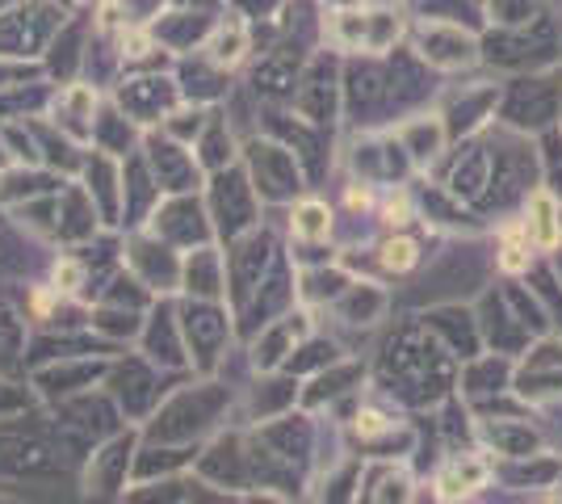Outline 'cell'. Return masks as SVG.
<instances>
[{
    "instance_id": "14",
    "label": "cell",
    "mask_w": 562,
    "mask_h": 504,
    "mask_svg": "<svg viewBox=\"0 0 562 504\" xmlns=\"http://www.w3.org/2000/svg\"><path fill=\"white\" fill-rule=\"evenodd\" d=\"M487 483H492V458H483V450H449L432 471V492L441 504L474 501Z\"/></svg>"
},
{
    "instance_id": "3",
    "label": "cell",
    "mask_w": 562,
    "mask_h": 504,
    "mask_svg": "<svg viewBox=\"0 0 562 504\" xmlns=\"http://www.w3.org/2000/svg\"><path fill=\"white\" fill-rule=\"evenodd\" d=\"M68 462L71 455L50 425V412L34 408L13 421H0V483L25 475H59Z\"/></svg>"
},
{
    "instance_id": "33",
    "label": "cell",
    "mask_w": 562,
    "mask_h": 504,
    "mask_svg": "<svg viewBox=\"0 0 562 504\" xmlns=\"http://www.w3.org/2000/svg\"><path fill=\"white\" fill-rule=\"evenodd\" d=\"M186 504H244V492H227V488H214V483H193Z\"/></svg>"
},
{
    "instance_id": "11",
    "label": "cell",
    "mask_w": 562,
    "mask_h": 504,
    "mask_svg": "<svg viewBox=\"0 0 562 504\" xmlns=\"http://www.w3.org/2000/svg\"><path fill=\"white\" fill-rule=\"evenodd\" d=\"M278 257L281 253L269 236H248L232 248V257H227V307L235 315L252 303V294L260 290L265 273L278 265Z\"/></svg>"
},
{
    "instance_id": "26",
    "label": "cell",
    "mask_w": 562,
    "mask_h": 504,
    "mask_svg": "<svg viewBox=\"0 0 562 504\" xmlns=\"http://www.w3.org/2000/svg\"><path fill=\"white\" fill-rule=\"evenodd\" d=\"M345 358V349L331 340V336H319V333H311L299 340V349L285 358V366L281 370H290L294 379H311V374H319V370H328L331 361H340Z\"/></svg>"
},
{
    "instance_id": "4",
    "label": "cell",
    "mask_w": 562,
    "mask_h": 504,
    "mask_svg": "<svg viewBox=\"0 0 562 504\" xmlns=\"http://www.w3.org/2000/svg\"><path fill=\"white\" fill-rule=\"evenodd\" d=\"M50 412V425L59 433V441H64V450L71 458H89L93 446H101L105 437H114V433L126 429V416L122 408L114 404V395L105 391V387H89V391H80V395H68V400H59V404H47Z\"/></svg>"
},
{
    "instance_id": "10",
    "label": "cell",
    "mask_w": 562,
    "mask_h": 504,
    "mask_svg": "<svg viewBox=\"0 0 562 504\" xmlns=\"http://www.w3.org/2000/svg\"><path fill=\"white\" fill-rule=\"evenodd\" d=\"M260 441L273 450L278 458H285L294 471H303L306 480L315 483V446H319V425H315V412H306L303 404L290 408L285 416H273L265 425H248Z\"/></svg>"
},
{
    "instance_id": "5",
    "label": "cell",
    "mask_w": 562,
    "mask_h": 504,
    "mask_svg": "<svg viewBox=\"0 0 562 504\" xmlns=\"http://www.w3.org/2000/svg\"><path fill=\"white\" fill-rule=\"evenodd\" d=\"M181 379H189V374H172V370H160L156 361H147L135 349V354H114L110 358V370H105V391L114 395V404L122 408V416H126V425H147L151 416H156V408L165 404V395L172 391V387L181 383Z\"/></svg>"
},
{
    "instance_id": "22",
    "label": "cell",
    "mask_w": 562,
    "mask_h": 504,
    "mask_svg": "<svg viewBox=\"0 0 562 504\" xmlns=\"http://www.w3.org/2000/svg\"><path fill=\"white\" fill-rule=\"evenodd\" d=\"M25 345H30V324L22 307L0 294V374H25Z\"/></svg>"
},
{
    "instance_id": "21",
    "label": "cell",
    "mask_w": 562,
    "mask_h": 504,
    "mask_svg": "<svg viewBox=\"0 0 562 504\" xmlns=\"http://www.w3.org/2000/svg\"><path fill=\"white\" fill-rule=\"evenodd\" d=\"M340 324H349V328H374L382 315L391 312V294H386V287H378V282H357L352 278V287L336 299L328 307Z\"/></svg>"
},
{
    "instance_id": "13",
    "label": "cell",
    "mask_w": 562,
    "mask_h": 504,
    "mask_svg": "<svg viewBox=\"0 0 562 504\" xmlns=\"http://www.w3.org/2000/svg\"><path fill=\"white\" fill-rule=\"evenodd\" d=\"M315 333V320H311V307H294L290 315H281L273 324H265L252 340H248V366H252V374H265V370H281L285 358L299 349V340L303 336Z\"/></svg>"
},
{
    "instance_id": "6",
    "label": "cell",
    "mask_w": 562,
    "mask_h": 504,
    "mask_svg": "<svg viewBox=\"0 0 562 504\" xmlns=\"http://www.w3.org/2000/svg\"><path fill=\"white\" fill-rule=\"evenodd\" d=\"M177 312H181V333H186L193 374H218V366L227 361L232 345L239 340V333H235V312L227 303L181 299V294H177Z\"/></svg>"
},
{
    "instance_id": "19",
    "label": "cell",
    "mask_w": 562,
    "mask_h": 504,
    "mask_svg": "<svg viewBox=\"0 0 562 504\" xmlns=\"http://www.w3.org/2000/svg\"><path fill=\"white\" fill-rule=\"evenodd\" d=\"M513 379H516L513 358H504V354H479V358L462 361V370H458V395L467 404H483V400H492L499 391H508Z\"/></svg>"
},
{
    "instance_id": "24",
    "label": "cell",
    "mask_w": 562,
    "mask_h": 504,
    "mask_svg": "<svg viewBox=\"0 0 562 504\" xmlns=\"http://www.w3.org/2000/svg\"><path fill=\"white\" fill-rule=\"evenodd\" d=\"M193 483H198L193 471H186V475H160V480H131V488L122 492L117 504H186Z\"/></svg>"
},
{
    "instance_id": "30",
    "label": "cell",
    "mask_w": 562,
    "mask_h": 504,
    "mask_svg": "<svg viewBox=\"0 0 562 504\" xmlns=\"http://www.w3.org/2000/svg\"><path fill=\"white\" fill-rule=\"evenodd\" d=\"M97 303H110V307H126V312H147L151 303H156V294L143 287L139 278L131 273V269H117L114 278H110V287L101 290V299Z\"/></svg>"
},
{
    "instance_id": "12",
    "label": "cell",
    "mask_w": 562,
    "mask_h": 504,
    "mask_svg": "<svg viewBox=\"0 0 562 504\" xmlns=\"http://www.w3.org/2000/svg\"><path fill=\"white\" fill-rule=\"evenodd\" d=\"M105 370H110V358H59L38 366V370H30L25 379H30V387L38 391V400L47 408V404H59V400L80 395L89 387H101L105 383Z\"/></svg>"
},
{
    "instance_id": "1",
    "label": "cell",
    "mask_w": 562,
    "mask_h": 504,
    "mask_svg": "<svg viewBox=\"0 0 562 504\" xmlns=\"http://www.w3.org/2000/svg\"><path fill=\"white\" fill-rule=\"evenodd\" d=\"M458 370H462V361L424 328L420 315H412L386 336L374 366V387L378 395H386L398 408L424 412L446 404L458 391Z\"/></svg>"
},
{
    "instance_id": "23",
    "label": "cell",
    "mask_w": 562,
    "mask_h": 504,
    "mask_svg": "<svg viewBox=\"0 0 562 504\" xmlns=\"http://www.w3.org/2000/svg\"><path fill=\"white\" fill-rule=\"evenodd\" d=\"M352 287V273H345L340 265H311L299 273V303L303 307H331L345 290Z\"/></svg>"
},
{
    "instance_id": "29",
    "label": "cell",
    "mask_w": 562,
    "mask_h": 504,
    "mask_svg": "<svg viewBox=\"0 0 562 504\" xmlns=\"http://www.w3.org/2000/svg\"><path fill=\"white\" fill-rule=\"evenodd\" d=\"M525 232L538 248H559V206L546 190H538L529 198V215H525Z\"/></svg>"
},
{
    "instance_id": "35",
    "label": "cell",
    "mask_w": 562,
    "mask_h": 504,
    "mask_svg": "<svg viewBox=\"0 0 562 504\" xmlns=\"http://www.w3.org/2000/svg\"><path fill=\"white\" fill-rule=\"evenodd\" d=\"M244 504H294V496L273 492V488H252V492H244Z\"/></svg>"
},
{
    "instance_id": "37",
    "label": "cell",
    "mask_w": 562,
    "mask_h": 504,
    "mask_svg": "<svg viewBox=\"0 0 562 504\" xmlns=\"http://www.w3.org/2000/svg\"><path fill=\"white\" fill-rule=\"evenodd\" d=\"M412 504H441V501H437V492H432V488H420V492L412 496Z\"/></svg>"
},
{
    "instance_id": "20",
    "label": "cell",
    "mask_w": 562,
    "mask_h": 504,
    "mask_svg": "<svg viewBox=\"0 0 562 504\" xmlns=\"http://www.w3.org/2000/svg\"><path fill=\"white\" fill-rule=\"evenodd\" d=\"M181 299L227 303V261L214 248H198L181 261Z\"/></svg>"
},
{
    "instance_id": "25",
    "label": "cell",
    "mask_w": 562,
    "mask_h": 504,
    "mask_svg": "<svg viewBox=\"0 0 562 504\" xmlns=\"http://www.w3.org/2000/svg\"><path fill=\"white\" fill-rule=\"evenodd\" d=\"M374 261L386 278H407V273H416V269H420L424 244L416 240V236H407V232H398L395 227V232L374 248Z\"/></svg>"
},
{
    "instance_id": "17",
    "label": "cell",
    "mask_w": 562,
    "mask_h": 504,
    "mask_svg": "<svg viewBox=\"0 0 562 504\" xmlns=\"http://www.w3.org/2000/svg\"><path fill=\"white\" fill-rule=\"evenodd\" d=\"M420 324L446 345L458 361H470L483 354V333H479V315L458 303H441V307H424Z\"/></svg>"
},
{
    "instance_id": "39",
    "label": "cell",
    "mask_w": 562,
    "mask_h": 504,
    "mask_svg": "<svg viewBox=\"0 0 562 504\" xmlns=\"http://www.w3.org/2000/svg\"><path fill=\"white\" fill-rule=\"evenodd\" d=\"M458 504H479V496H474V501H458Z\"/></svg>"
},
{
    "instance_id": "31",
    "label": "cell",
    "mask_w": 562,
    "mask_h": 504,
    "mask_svg": "<svg viewBox=\"0 0 562 504\" xmlns=\"http://www.w3.org/2000/svg\"><path fill=\"white\" fill-rule=\"evenodd\" d=\"M533 248H538V244L529 240L525 223H513V227H504V232H499L495 261H499V269H504V273H525V269L533 265Z\"/></svg>"
},
{
    "instance_id": "34",
    "label": "cell",
    "mask_w": 562,
    "mask_h": 504,
    "mask_svg": "<svg viewBox=\"0 0 562 504\" xmlns=\"http://www.w3.org/2000/svg\"><path fill=\"white\" fill-rule=\"evenodd\" d=\"M407 219H412V198H407V193H398V198H391V202L382 206V223H386V227H403Z\"/></svg>"
},
{
    "instance_id": "9",
    "label": "cell",
    "mask_w": 562,
    "mask_h": 504,
    "mask_svg": "<svg viewBox=\"0 0 562 504\" xmlns=\"http://www.w3.org/2000/svg\"><path fill=\"white\" fill-rule=\"evenodd\" d=\"M147 361H156L160 370H172V374H193L189 366V345L186 333H181V312H177V294H165L156 299L147 315H143V333L135 340Z\"/></svg>"
},
{
    "instance_id": "32",
    "label": "cell",
    "mask_w": 562,
    "mask_h": 504,
    "mask_svg": "<svg viewBox=\"0 0 562 504\" xmlns=\"http://www.w3.org/2000/svg\"><path fill=\"white\" fill-rule=\"evenodd\" d=\"M34 408H43V400L30 387V379L25 374H0V421H13V416H25Z\"/></svg>"
},
{
    "instance_id": "18",
    "label": "cell",
    "mask_w": 562,
    "mask_h": 504,
    "mask_svg": "<svg viewBox=\"0 0 562 504\" xmlns=\"http://www.w3.org/2000/svg\"><path fill=\"white\" fill-rule=\"evenodd\" d=\"M361 387H366V366L361 361H331L328 370H319V374H311L303 383V404L306 412H324V408H336L340 400H349V395H361Z\"/></svg>"
},
{
    "instance_id": "15",
    "label": "cell",
    "mask_w": 562,
    "mask_h": 504,
    "mask_svg": "<svg viewBox=\"0 0 562 504\" xmlns=\"http://www.w3.org/2000/svg\"><path fill=\"white\" fill-rule=\"evenodd\" d=\"M122 257H126V269H131L156 299L181 294V257H177L168 244L139 236V240H131L122 248Z\"/></svg>"
},
{
    "instance_id": "8",
    "label": "cell",
    "mask_w": 562,
    "mask_h": 504,
    "mask_svg": "<svg viewBox=\"0 0 562 504\" xmlns=\"http://www.w3.org/2000/svg\"><path fill=\"white\" fill-rule=\"evenodd\" d=\"M193 475L227 492H252V458H248V429L244 425H227L214 433L202 446V455L193 462Z\"/></svg>"
},
{
    "instance_id": "2",
    "label": "cell",
    "mask_w": 562,
    "mask_h": 504,
    "mask_svg": "<svg viewBox=\"0 0 562 504\" xmlns=\"http://www.w3.org/2000/svg\"><path fill=\"white\" fill-rule=\"evenodd\" d=\"M235 383L218 374H189L165 395L156 416L143 425V441L165 446H206L214 433L232 425Z\"/></svg>"
},
{
    "instance_id": "28",
    "label": "cell",
    "mask_w": 562,
    "mask_h": 504,
    "mask_svg": "<svg viewBox=\"0 0 562 504\" xmlns=\"http://www.w3.org/2000/svg\"><path fill=\"white\" fill-rule=\"evenodd\" d=\"M290 232H294V240H303V244H324V240H328V236H331L328 202H319V198H303V202H294Z\"/></svg>"
},
{
    "instance_id": "16",
    "label": "cell",
    "mask_w": 562,
    "mask_h": 504,
    "mask_svg": "<svg viewBox=\"0 0 562 504\" xmlns=\"http://www.w3.org/2000/svg\"><path fill=\"white\" fill-rule=\"evenodd\" d=\"M299 400H303V379H294L290 370H265L244 395V425H265L273 416H285L290 408H299Z\"/></svg>"
},
{
    "instance_id": "36",
    "label": "cell",
    "mask_w": 562,
    "mask_h": 504,
    "mask_svg": "<svg viewBox=\"0 0 562 504\" xmlns=\"http://www.w3.org/2000/svg\"><path fill=\"white\" fill-rule=\"evenodd\" d=\"M349 206L352 211H366L370 206V190H349Z\"/></svg>"
},
{
    "instance_id": "7",
    "label": "cell",
    "mask_w": 562,
    "mask_h": 504,
    "mask_svg": "<svg viewBox=\"0 0 562 504\" xmlns=\"http://www.w3.org/2000/svg\"><path fill=\"white\" fill-rule=\"evenodd\" d=\"M143 446L139 425H126L122 433L105 437L101 446L89 450V458L80 462V496L85 504H117L122 492L135 480V455Z\"/></svg>"
},
{
    "instance_id": "38",
    "label": "cell",
    "mask_w": 562,
    "mask_h": 504,
    "mask_svg": "<svg viewBox=\"0 0 562 504\" xmlns=\"http://www.w3.org/2000/svg\"><path fill=\"white\" fill-rule=\"evenodd\" d=\"M0 504H25V501H18V496H9V492H0Z\"/></svg>"
},
{
    "instance_id": "27",
    "label": "cell",
    "mask_w": 562,
    "mask_h": 504,
    "mask_svg": "<svg viewBox=\"0 0 562 504\" xmlns=\"http://www.w3.org/2000/svg\"><path fill=\"white\" fill-rule=\"evenodd\" d=\"M143 315L147 312H126V307H110V303H93V312H89V328L97 336H105V340H114V345H135L143 333Z\"/></svg>"
}]
</instances>
